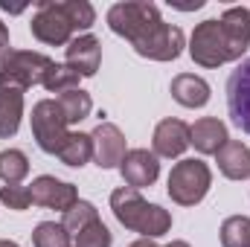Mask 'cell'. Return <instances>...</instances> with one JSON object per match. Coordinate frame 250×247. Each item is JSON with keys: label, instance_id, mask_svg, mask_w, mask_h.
<instances>
[{"label": "cell", "instance_id": "cell-1", "mask_svg": "<svg viewBox=\"0 0 250 247\" xmlns=\"http://www.w3.org/2000/svg\"><path fill=\"white\" fill-rule=\"evenodd\" d=\"M111 209L125 230H134L143 239H160L172 230V212L157 206V204H148L140 195V189H131V186L114 189L111 192Z\"/></svg>", "mask_w": 250, "mask_h": 247}, {"label": "cell", "instance_id": "cell-2", "mask_svg": "<svg viewBox=\"0 0 250 247\" xmlns=\"http://www.w3.org/2000/svg\"><path fill=\"white\" fill-rule=\"evenodd\" d=\"M212 186V172L204 160H195V157H184L181 163L172 166L169 172V181H166V192L175 204L181 206H195L207 198Z\"/></svg>", "mask_w": 250, "mask_h": 247}, {"label": "cell", "instance_id": "cell-3", "mask_svg": "<svg viewBox=\"0 0 250 247\" xmlns=\"http://www.w3.org/2000/svg\"><path fill=\"white\" fill-rule=\"evenodd\" d=\"M160 9L148 0H125L114 3L108 9V26L111 32L123 35L128 44H137L140 38H146L157 23H160Z\"/></svg>", "mask_w": 250, "mask_h": 247}, {"label": "cell", "instance_id": "cell-4", "mask_svg": "<svg viewBox=\"0 0 250 247\" xmlns=\"http://www.w3.org/2000/svg\"><path fill=\"white\" fill-rule=\"evenodd\" d=\"M53 59L35 50H9L0 62V87H18L26 90L32 84L44 82V73L50 70Z\"/></svg>", "mask_w": 250, "mask_h": 247}, {"label": "cell", "instance_id": "cell-5", "mask_svg": "<svg viewBox=\"0 0 250 247\" xmlns=\"http://www.w3.org/2000/svg\"><path fill=\"white\" fill-rule=\"evenodd\" d=\"M32 38H38L41 44L47 47H67L73 41V21H70V12H67V0H41L35 6V15H32Z\"/></svg>", "mask_w": 250, "mask_h": 247}, {"label": "cell", "instance_id": "cell-6", "mask_svg": "<svg viewBox=\"0 0 250 247\" xmlns=\"http://www.w3.org/2000/svg\"><path fill=\"white\" fill-rule=\"evenodd\" d=\"M29 123H32V137H35L38 148H41L44 154H56V157H59L64 140H67V134H70L59 99H41V102H35Z\"/></svg>", "mask_w": 250, "mask_h": 247}, {"label": "cell", "instance_id": "cell-7", "mask_svg": "<svg viewBox=\"0 0 250 247\" xmlns=\"http://www.w3.org/2000/svg\"><path fill=\"white\" fill-rule=\"evenodd\" d=\"M189 56H192V62L198 67H221V64L233 62L218 18L201 21L192 29V35H189Z\"/></svg>", "mask_w": 250, "mask_h": 247}, {"label": "cell", "instance_id": "cell-8", "mask_svg": "<svg viewBox=\"0 0 250 247\" xmlns=\"http://www.w3.org/2000/svg\"><path fill=\"white\" fill-rule=\"evenodd\" d=\"M137 56L143 59H151V62H175L184 47H187V38H184V29L175 26V23H166L160 21L146 38H140L137 44H131Z\"/></svg>", "mask_w": 250, "mask_h": 247}, {"label": "cell", "instance_id": "cell-9", "mask_svg": "<svg viewBox=\"0 0 250 247\" xmlns=\"http://www.w3.org/2000/svg\"><path fill=\"white\" fill-rule=\"evenodd\" d=\"M227 111L230 120L250 134V59H245L227 79Z\"/></svg>", "mask_w": 250, "mask_h": 247}, {"label": "cell", "instance_id": "cell-10", "mask_svg": "<svg viewBox=\"0 0 250 247\" xmlns=\"http://www.w3.org/2000/svg\"><path fill=\"white\" fill-rule=\"evenodd\" d=\"M29 195H32V204L35 206H44V209H59L67 212L73 204H79V189L67 181H59L53 175H41L35 178L29 186Z\"/></svg>", "mask_w": 250, "mask_h": 247}, {"label": "cell", "instance_id": "cell-11", "mask_svg": "<svg viewBox=\"0 0 250 247\" xmlns=\"http://www.w3.org/2000/svg\"><path fill=\"white\" fill-rule=\"evenodd\" d=\"M120 175H123L125 186L131 189H146L160 178V160L154 151L148 148H131L120 163Z\"/></svg>", "mask_w": 250, "mask_h": 247}, {"label": "cell", "instance_id": "cell-12", "mask_svg": "<svg viewBox=\"0 0 250 247\" xmlns=\"http://www.w3.org/2000/svg\"><path fill=\"white\" fill-rule=\"evenodd\" d=\"M90 137H93V163L99 169H117L128 154L125 134L114 123H99Z\"/></svg>", "mask_w": 250, "mask_h": 247}, {"label": "cell", "instance_id": "cell-13", "mask_svg": "<svg viewBox=\"0 0 250 247\" xmlns=\"http://www.w3.org/2000/svg\"><path fill=\"white\" fill-rule=\"evenodd\" d=\"M64 56H67V67H73L82 79H90L96 76L99 64H102V41L96 35H76L67 47H64Z\"/></svg>", "mask_w": 250, "mask_h": 247}, {"label": "cell", "instance_id": "cell-14", "mask_svg": "<svg viewBox=\"0 0 250 247\" xmlns=\"http://www.w3.org/2000/svg\"><path fill=\"white\" fill-rule=\"evenodd\" d=\"M189 148V125L184 120H160L154 128V137H151V151L157 157H181Z\"/></svg>", "mask_w": 250, "mask_h": 247}, {"label": "cell", "instance_id": "cell-15", "mask_svg": "<svg viewBox=\"0 0 250 247\" xmlns=\"http://www.w3.org/2000/svg\"><path fill=\"white\" fill-rule=\"evenodd\" d=\"M218 23L224 29V38H227L233 62H239L250 47V9L248 6H230V9H224Z\"/></svg>", "mask_w": 250, "mask_h": 247}, {"label": "cell", "instance_id": "cell-16", "mask_svg": "<svg viewBox=\"0 0 250 247\" xmlns=\"http://www.w3.org/2000/svg\"><path fill=\"white\" fill-rule=\"evenodd\" d=\"M227 125L218 117H201L195 125H189V145H195L198 154H218L227 145Z\"/></svg>", "mask_w": 250, "mask_h": 247}, {"label": "cell", "instance_id": "cell-17", "mask_svg": "<svg viewBox=\"0 0 250 247\" xmlns=\"http://www.w3.org/2000/svg\"><path fill=\"white\" fill-rule=\"evenodd\" d=\"M169 90H172V99H175L178 105H184V108H204V105L209 102V96H212L207 79H201V76H195V73H181V76H175Z\"/></svg>", "mask_w": 250, "mask_h": 247}, {"label": "cell", "instance_id": "cell-18", "mask_svg": "<svg viewBox=\"0 0 250 247\" xmlns=\"http://www.w3.org/2000/svg\"><path fill=\"white\" fill-rule=\"evenodd\" d=\"M218 172L230 181H248L250 178V148L239 140H227V145L215 154Z\"/></svg>", "mask_w": 250, "mask_h": 247}, {"label": "cell", "instance_id": "cell-19", "mask_svg": "<svg viewBox=\"0 0 250 247\" xmlns=\"http://www.w3.org/2000/svg\"><path fill=\"white\" fill-rule=\"evenodd\" d=\"M21 120H23V90L0 87V140L15 137Z\"/></svg>", "mask_w": 250, "mask_h": 247}, {"label": "cell", "instance_id": "cell-20", "mask_svg": "<svg viewBox=\"0 0 250 247\" xmlns=\"http://www.w3.org/2000/svg\"><path fill=\"white\" fill-rule=\"evenodd\" d=\"M59 160L70 169H82L84 163H90L93 160V137L82 134V131H70L62 151H59Z\"/></svg>", "mask_w": 250, "mask_h": 247}, {"label": "cell", "instance_id": "cell-21", "mask_svg": "<svg viewBox=\"0 0 250 247\" xmlns=\"http://www.w3.org/2000/svg\"><path fill=\"white\" fill-rule=\"evenodd\" d=\"M56 99H59V105H62L67 125H76V123H82V120H87L90 111H93V99H90V93L82 90V87H79V90H67L62 96H56Z\"/></svg>", "mask_w": 250, "mask_h": 247}, {"label": "cell", "instance_id": "cell-22", "mask_svg": "<svg viewBox=\"0 0 250 247\" xmlns=\"http://www.w3.org/2000/svg\"><path fill=\"white\" fill-rule=\"evenodd\" d=\"M29 175V157L21 148H6L0 151V181L6 186L21 184Z\"/></svg>", "mask_w": 250, "mask_h": 247}, {"label": "cell", "instance_id": "cell-23", "mask_svg": "<svg viewBox=\"0 0 250 247\" xmlns=\"http://www.w3.org/2000/svg\"><path fill=\"white\" fill-rule=\"evenodd\" d=\"M79 79H82V76H79L73 67L53 62L50 70L44 73V82H41V84H44L50 93H59V96H62V93H67V90H79Z\"/></svg>", "mask_w": 250, "mask_h": 247}, {"label": "cell", "instance_id": "cell-24", "mask_svg": "<svg viewBox=\"0 0 250 247\" xmlns=\"http://www.w3.org/2000/svg\"><path fill=\"white\" fill-rule=\"evenodd\" d=\"M96 218H99V209H96L90 201H82V198H79V204H73V206L64 212L62 224L70 236H79V233H82L87 224H93Z\"/></svg>", "mask_w": 250, "mask_h": 247}, {"label": "cell", "instance_id": "cell-25", "mask_svg": "<svg viewBox=\"0 0 250 247\" xmlns=\"http://www.w3.org/2000/svg\"><path fill=\"white\" fill-rule=\"evenodd\" d=\"M221 247H250V218L230 215L221 224Z\"/></svg>", "mask_w": 250, "mask_h": 247}, {"label": "cell", "instance_id": "cell-26", "mask_svg": "<svg viewBox=\"0 0 250 247\" xmlns=\"http://www.w3.org/2000/svg\"><path fill=\"white\" fill-rule=\"evenodd\" d=\"M32 245L35 247H73V236L64 230V224L41 221L32 230Z\"/></svg>", "mask_w": 250, "mask_h": 247}, {"label": "cell", "instance_id": "cell-27", "mask_svg": "<svg viewBox=\"0 0 250 247\" xmlns=\"http://www.w3.org/2000/svg\"><path fill=\"white\" fill-rule=\"evenodd\" d=\"M114 236L111 230L102 224V218H96L93 224H87L79 236H73V247H111Z\"/></svg>", "mask_w": 250, "mask_h": 247}, {"label": "cell", "instance_id": "cell-28", "mask_svg": "<svg viewBox=\"0 0 250 247\" xmlns=\"http://www.w3.org/2000/svg\"><path fill=\"white\" fill-rule=\"evenodd\" d=\"M67 12H70L76 32H82V35H87V29L96 23V9L87 0H67Z\"/></svg>", "mask_w": 250, "mask_h": 247}, {"label": "cell", "instance_id": "cell-29", "mask_svg": "<svg viewBox=\"0 0 250 247\" xmlns=\"http://www.w3.org/2000/svg\"><path fill=\"white\" fill-rule=\"evenodd\" d=\"M0 204H6L9 209H15V212H23V209H29L32 206V195H29V186H0Z\"/></svg>", "mask_w": 250, "mask_h": 247}, {"label": "cell", "instance_id": "cell-30", "mask_svg": "<svg viewBox=\"0 0 250 247\" xmlns=\"http://www.w3.org/2000/svg\"><path fill=\"white\" fill-rule=\"evenodd\" d=\"M9 50H12V47H9V26L0 21V62H3V56H6Z\"/></svg>", "mask_w": 250, "mask_h": 247}, {"label": "cell", "instance_id": "cell-31", "mask_svg": "<svg viewBox=\"0 0 250 247\" xmlns=\"http://www.w3.org/2000/svg\"><path fill=\"white\" fill-rule=\"evenodd\" d=\"M128 247H160V245H157L154 239H137L134 245H128Z\"/></svg>", "mask_w": 250, "mask_h": 247}, {"label": "cell", "instance_id": "cell-32", "mask_svg": "<svg viewBox=\"0 0 250 247\" xmlns=\"http://www.w3.org/2000/svg\"><path fill=\"white\" fill-rule=\"evenodd\" d=\"M0 247H21L18 242H9V239H0Z\"/></svg>", "mask_w": 250, "mask_h": 247}, {"label": "cell", "instance_id": "cell-33", "mask_svg": "<svg viewBox=\"0 0 250 247\" xmlns=\"http://www.w3.org/2000/svg\"><path fill=\"white\" fill-rule=\"evenodd\" d=\"M166 247H189V242H181L178 239V242H172V245H166Z\"/></svg>", "mask_w": 250, "mask_h": 247}]
</instances>
